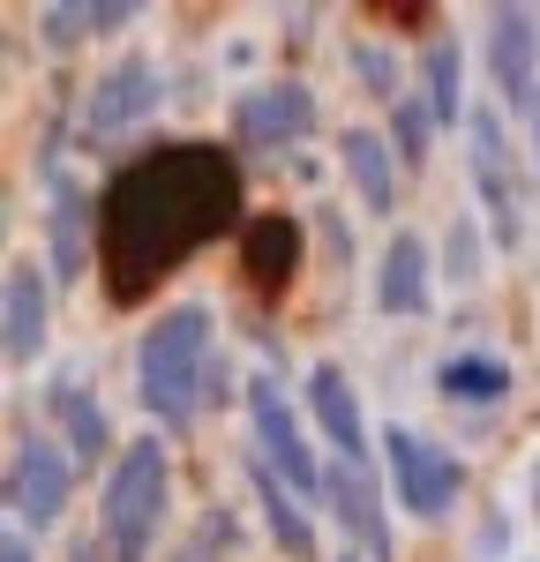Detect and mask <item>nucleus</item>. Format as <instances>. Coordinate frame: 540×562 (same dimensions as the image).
<instances>
[{
    "label": "nucleus",
    "mask_w": 540,
    "mask_h": 562,
    "mask_svg": "<svg viewBox=\"0 0 540 562\" xmlns=\"http://www.w3.org/2000/svg\"><path fill=\"white\" fill-rule=\"evenodd\" d=\"M526 503H533V525H540V458H533V473H526Z\"/></svg>",
    "instance_id": "cd10ccee"
},
{
    "label": "nucleus",
    "mask_w": 540,
    "mask_h": 562,
    "mask_svg": "<svg viewBox=\"0 0 540 562\" xmlns=\"http://www.w3.org/2000/svg\"><path fill=\"white\" fill-rule=\"evenodd\" d=\"M240 158L218 143H158L121 158L98 188V278L113 307H143L158 278L203 256L218 233L248 225Z\"/></svg>",
    "instance_id": "f257e3e1"
},
{
    "label": "nucleus",
    "mask_w": 540,
    "mask_h": 562,
    "mask_svg": "<svg viewBox=\"0 0 540 562\" xmlns=\"http://www.w3.org/2000/svg\"><path fill=\"white\" fill-rule=\"evenodd\" d=\"M436 397L443 405H503L510 397V360H495V352H450L443 368H436Z\"/></svg>",
    "instance_id": "412c9836"
},
{
    "label": "nucleus",
    "mask_w": 540,
    "mask_h": 562,
    "mask_svg": "<svg viewBox=\"0 0 540 562\" xmlns=\"http://www.w3.org/2000/svg\"><path fill=\"white\" fill-rule=\"evenodd\" d=\"M436 128H443V121L428 113V98H420V90H405L398 105H391V150H398L405 173H420V166H428V143H436Z\"/></svg>",
    "instance_id": "5701e85b"
},
{
    "label": "nucleus",
    "mask_w": 540,
    "mask_h": 562,
    "mask_svg": "<svg viewBox=\"0 0 540 562\" xmlns=\"http://www.w3.org/2000/svg\"><path fill=\"white\" fill-rule=\"evenodd\" d=\"M68 495H76V458H68L60 442H45V435L23 428L8 442V480H0V503H8L15 532L60 525L68 518Z\"/></svg>",
    "instance_id": "423d86ee"
},
{
    "label": "nucleus",
    "mask_w": 540,
    "mask_h": 562,
    "mask_svg": "<svg viewBox=\"0 0 540 562\" xmlns=\"http://www.w3.org/2000/svg\"><path fill=\"white\" fill-rule=\"evenodd\" d=\"M488 76L503 105H540V8H495L488 15Z\"/></svg>",
    "instance_id": "4468645a"
},
{
    "label": "nucleus",
    "mask_w": 540,
    "mask_h": 562,
    "mask_svg": "<svg viewBox=\"0 0 540 562\" xmlns=\"http://www.w3.org/2000/svg\"><path fill=\"white\" fill-rule=\"evenodd\" d=\"M135 23V0H45L38 8V38L53 53H76L90 38H113Z\"/></svg>",
    "instance_id": "aec40b11"
},
{
    "label": "nucleus",
    "mask_w": 540,
    "mask_h": 562,
    "mask_svg": "<svg viewBox=\"0 0 540 562\" xmlns=\"http://www.w3.org/2000/svg\"><path fill=\"white\" fill-rule=\"evenodd\" d=\"M173 510V458L158 435H135L128 450L105 465V495H98V532L113 540L121 562H150L158 555V532Z\"/></svg>",
    "instance_id": "7ed1b4c3"
},
{
    "label": "nucleus",
    "mask_w": 540,
    "mask_h": 562,
    "mask_svg": "<svg viewBox=\"0 0 540 562\" xmlns=\"http://www.w3.org/2000/svg\"><path fill=\"white\" fill-rule=\"evenodd\" d=\"M323 503H330L338 532H346V540H353L368 562H391V555H398V540H391V518H383V487H375V465H346V458H330V465H323Z\"/></svg>",
    "instance_id": "9b49d317"
},
{
    "label": "nucleus",
    "mask_w": 540,
    "mask_h": 562,
    "mask_svg": "<svg viewBox=\"0 0 540 562\" xmlns=\"http://www.w3.org/2000/svg\"><path fill=\"white\" fill-rule=\"evenodd\" d=\"M248 428H256V458L278 465L285 487H301V495H323V465L330 458H315L308 442V420H301V405L278 390V375H248Z\"/></svg>",
    "instance_id": "0eeeda50"
},
{
    "label": "nucleus",
    "mask_w": 540,
    "mask_h": 562,
    "mask_svg": "<svg viewBox=\"0 0 540 562\" xmlns=\"http://www.w3.org/2000/svg\"><path fill=\"white\" fill-rule=\"evenodd\" d=\"M0 562H38L31 555V532H8V540H0Z\"/></svg>",
    "instance_id": "bb28decb"
},
{
    "label": "nucleus",
    "mask_w": 540,
    "mask_h": 562,
    "mask_svg": "<svg viewBox=\"0 0 540 562\" xmlns=\"http://www.w3.org/2000/svg\"><path fill=\"white\" fill-rule=\"evenodd\" d=\"M68 562H121V555H113V540H105V532H76Z\"/></svg>",
    "instance_id": "a878e982"
},
{
    "label": "nucleus",
    "mask_w": 540,
    "mask_h": 562,
    "mask_svg": "<svg viewBox=\"0 0 540 562\" xmlns=\"http://www.w3.org/2000/svg\"><path fill=\"white\" fill-rule=\"evenodd\" d=\"M45 397H53V413H60V450L76 458V473H98V458L113 450V420H105V405H98L76 375H60ZM113 458H121V450H113Z\"/></svg>",
    "instance_id": "6ab92c4d"
},
{
    "label": "nucleus",
    "mask_w": 540,
    "mask_h": 562,
    "mask_svg": "<svg viewBox=\"0 0 540 562\" xmlns=\"http://www.w3.org/2000/svg\"><path fill=\"white\" fill-rule=\"evenodd\" d=\"M518 562H533V555H518Z\"/></svg>",
    "instance_id": "7c9ffc66"
},
{
    "label": "nucleus",
    "mask_w": 540,
    "mask_h": 562,
    "mask_svg": "<svg viewBox=\"0 0 540 562\" xmlns=\"http://www.w3.org/2000/svg\"><path fill=\"white\" fill-rule=\"evenodd\" d=\"M315 90L293 83V76H278V83H256L233 98V143L240 150H293V143H308L315 135Z\"/></svg>",
    "instance_id": "1a4fd4ad"
},
{
    "label": "nucleus",
    "mask_w": 540,
    "mask_h": 562,
    "mask_svg": "<svg viewBox=\"0 0 540 562\" xmlns=\"http://www.w3.org/2000/svg\"><path fill=\"white\" fill-rule=\"evenodd\" d=\"M353 76L368 83V98H383V105H398V98H405L398 60H391V45H383V38H353Z\"/></svg>",
    "instance_id": "b1692460"
},
{
    "label": "nucleus",
    "mask_w": 540,
    "mask_h": 562,
    "mask_svg": "<svg viewBox=\"0 0 540 562\" xmlns=\"http://www.w3.org/2000/svg\"><path fill=\"white\" fill-rule=\"evenodd\" d=\"M45 240H53V270L60 278H83L98 262V203H90L76 173L45 150Z\"/></svg>",
    "instance_id": "f8f14e48"
},
{
    "label": "nucleus",
    "mask_w": 540,
    "mask_h": 562,
    "mask_svg": "<svg viewBox=\"0 0 540 562\" xmlns=\"http://www.w3.org/2000/svg\"><path fill=\"white\" fill-rule=\"evenodd\" d=\"M301 413H308L315 435L330 442V458H346V465H375V442H383V435L368 428V413H360V397H353V383H346L338 360H315V368H308Z\"/></svg>",
    "instance_id": "9d476101"
},
{
    "label": "nucleus",
    "mask_w": 540,
    "mask_h": 562,
    "mask_svg": "<svg viewBox=\"0 0 540 562\" xmlns=\"http://www.w3.org/2000/svg\"><path fill=\"white\" fill-rule=\"evenodd\" d=\"M375 307L398 315V323H413V315L436 307V248H428L413 225H398V233L383 240V262H375Z\"/></svg>",
    "instance_id": "dca6fc26"
},
{
    "label": "nucleus",
    "mask_w": 540,
    "mask_h": 562,
    "mask_svg": "<svg viewBox=\"0 0 540 562\" xmlns=\"http://www.w3.org/2000/svg\"><path fill=\"white\" fill-rule=\"evenodd\" d=\"M338 166H346V180H353V195H360V211L368 217H391L398 211V150H391V135H375V128H346L338 135Z\"/></svg>",
    "instance_id": "a211bd4d"
},
{
    "label": "nucleus",
    "mask_w": 540,
    "mask_h": 562,
    "mask_svg": "<svg viewBox=\"0 0 540 562\" xmlns=\"http://www.w3.org/2000/svg\"><path fill=\"white\" fill-rule=\"evenodd\" d=\"M301 256H308V233H301L293 211H256L240 225V278H248L263 301H285V293H293Z\"/></svg>",
    "instance_id": "ddd939ff"
},
{
    "label": "nucleus",
    "mask_w": 540,
    "mask_h": 562,
    "mask_svg": "<svg viewBox=\"0 0 540 562\" xmlns=\"http://www.w3.org/2000/svg\"><path fill=\"white\" fill-rule=\"evenodd\" d=\"M420 98H428V113L443 121V128H465L473 121V98H465V53L458 38H436L420 53Z\"/></svg>",
    "instance_id": "4be33fe9"
},
{
    "label": "nucleus",
    "mask_w": 540,
    "mask_h": 562,
    "mask_svg": "<svg viewBox=\"0 0 540 562\" xmlns=\"http://www.w3.org/2000/svg\"><path fill=\"white\" fill-rule=\"evenodd\" d=\"M338 562H368V555H338Z\"/></svg>",
    "instance_id": "c756f323"
},
{
    "label": "nucleus",
    "mask_w": 540,
    "mask_h": 562,
    "mask_svg": "<svg viewBox=\"0 0 540 562\" xmlns=\"http://www.w3.org/2000/svg\"><path fill=\"white\" fill-rule=\"evenodd\" d=\"M383 473H391V495H398L405 518H450L458 510V495H465V458L458 450H443V442H428L420 428H405V420H391L383 428Z\"/></svg>",
    "instance_id": "20e7f679"
},
{
    "label": "nucleus",
    "mask_w": 540,
    "mask_h": 562,
    "mask_svg": "<svg viewBox=\"0 0 540 562\" xmlns=\"http://www.w3.org/2000/svg\"><path fill=\"white\" fill-rule=\"evenodd\" d=\"M465 180H473V203H481L488 240L495 248H518L526 240V217H518V150H510L495 105H473V121H465Z\"/></svg>",
    "instance_id": "39448f33"
},
{
    "label": "nucleus",
    "mask_w": 540,
    "mask_h": 562,
    "mask_svg": "<svg viewBox=\"0 0 540 562\" xmlns=\"http://www.w3.org/2000/svg\"><path fill=\"white\" fill-rule=\"evenodd\" d=\"M225 360H218V315L203 301L158 307L135 338V405L166 435H188L203 405H218Z\"/></svg>",
    "instance_id": "f03ea898"
},
{
    "label": "nucleus",
    "mask_w": 540,
    "mask_h": 562,
    "mask_svg": "<svg viewBox=\"0 0 540 562\" xmlns=\"http://www.w3.org/2000/svg\"><path fill=\"white\" fill-rule=\"evenodd\" d=\"M481 217H450V240H443V262H450V278L458 285H481Z\"/></svg>",
    "instance_id": "393cba45"
},
{
    "label": "nucleus",
    "mask_w": 540,
    "mask_h": 562,
    "mask_svg": "<svg viewBox=\"0 0 540 562\" xmlns=\"http://www.w3.org/2000/svg\"><path fill=\"white\" fill-rule=\"evenodd\" d=\"M45 323H53L45 262L38 256H8V278H0V352H8V368H31V360L45 352Z\"/></svg>",
    "instance_id": "2eb2a0df"
},
{
    "label": "nucleus",
    "mask_w": 540,
    "mask_h": 562,
    "mask_svg": "<svg viewBox=\"0 0 540 562\" xmlns=\"http://www.w3.org/2000/svg\"><path fill=\"white\" fill-rule=\"evenodd\" d=\"M248 495H256V510H263V532L270 548L285 562H323V540H315V518L308 503H301V487H285L270 458H248Z\"/></svg>",
    "instance_id": "f3484780"
},
{
    "label": "nucleus",
    "mask_w": 540,
    "mask_h": 562,
    "mask_svg": "<svg viewBox=\"0 0 540 562\" xmlns=\"http://www.w3.org/2000/svg\"><path fill=\"white\" fill-rule=\"evenodd\" d=\"M158 105H166V76H158V60H150V53H121V60L83 90V143H105V135L143 128Z\"/></svg>",
    "instance_id": "6e6552de"
},
{
    "label": "nucleus",
    "mask_w": 540,
    "mask_h": 562,
    "mask_svg": "<svg viewBox=\"0 0 540 562\" xmlns=\"http://www.w3.org/2000/svg\"><path fill=\"white\" fill-rule=\"evenodd\" d=\"M533 188H540V105H533Z\"/></svg>",
    "instance_id": "c85d7f7f"
}]
</instances>
